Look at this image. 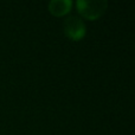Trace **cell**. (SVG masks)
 <instances>
[{
  "label": "cell",
  "instance_id": "6da1fadb",
  "mask_svg": "<svg viewBox=\"0 0 135 135\" xmlns=\"http://www.w3.org/2000/svg\"><path fill=\"white\" fill-rule=\"evenodd\" d=\"M77 9L82 17L89 19V20H96L98 17L104 13L107 8L105 1H77Z\"/></svg>",
  "mask_w": 135,
  "mask_h": 135
},
{
  "label": "cell",
  "instance_id": "7a4b0ae2",
  "mask_svg": "<svg viewBox=\"0 0 135 135\" xmlns=\"http://www.w3.org/2000/svg\"><path fill=\"white\" fill-rule=\"evenodd\" d=\"M64 33L71 40H81L85 36V26L77 17H69L64 21Z\"/></svg>",
  "mask_w": 135,
  "mask_h": 135
},
{
  "label": "cell",
  "instance_id": "3957f363",
  "mask_svg": "<svg viewBox=\"0 0 135 135\" xmlns=\"http://www.w3.org/2000/svg\"><path fill=\"white\" fill-rule=\"evenodd\" d=\"M71 1H66V0H57V1H51L49 4V9L54 16L62 17L69 13L70 8H71Z\"/></svg>",
  "mask_w": 135,
  "mask_h": 135
}]
</instances>
